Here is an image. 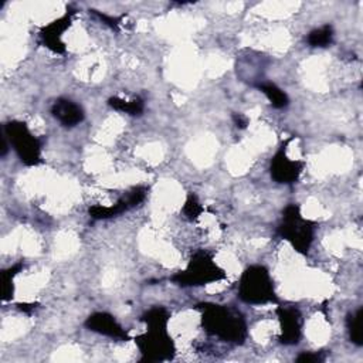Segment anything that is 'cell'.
Wrapping results in <instances>:
<instances>
[{
    "label": "cell",
    "instance_id": "obj_2",
    "mask_svg": "<svg viewBox=\"0 0 363 363\" xmlns=\"http://www.w3.org/2000/svg\"><path fill=\"white\" fill-rule=\"evenodd\" d=\"M201 325L204 330L224 342L242 345L247 339V323L242 313L228 305L203 303Z\"/></svg>",
    "mask_w": 363,
    "mask_h": 363
},
{
    "label": "cell",
    "instance_id": "obj_10",
    "mask_svg": "<svg viewBox=\"0 0 363 363\" xmlns=\"http://www.w3.org/2000/svg\"><path fill=\"white\" fill-rule=\"evenodd\" d=\"M85 326L99 335L109 336L118 340H129L128 332L121 326V323L108 312H95L89 315L85 320Z\"/></svg>",
    "mask_w": 363,
    "mask_h": 363
},
{
    "label": "cell",
    "instance_id": "obj_5",
    "mask_svg": "<svg viewBox=\"0 0 363 363\" xmlns=\"http://www.w3.org/2000/svg\"><path fill=\"white\" fill-rule=\"evenodd\" d=\"M281 238H285L301 254H308L315 233V224L302 217L299 206L288 204L282 211V220L277 230Z\"/></svg>",
    "mask_w": 363,
    "mask_h": 363
},
{
    "label": "cell",
    "instance_id": "obj_15",
    "mask_svg": "<svg viewBox=\"0 0 363 363\" xmlns=\"http://www.w3.org/2000/svg\"><path fill=\"white\" fill-rule=\"evenodd\" d=\"M108 105L111 108L116 109V111L126 112L132 116H139L145 111V102L139 96L133 98L132 101H126V99H122V98H118V96H111L108 99Z\"/></svg>",
    "mask_w": 363,
    "mask_h": 363
},
{
    "label": "cell",
    "instance_id": "obj_13",
    "mask_svg": "<svg viewBox=\"0 0 363 363\" xmlns=\"http://www.w3.org/2000/svg\"><path fill=\"white\" fill-rule=\"evenodd\" d=\"M257 88L269 99L271 105L277 109H284L289 104V98L284 89H281L278 85L274 82H267L261 81L257 84Z\"/></svg>",
    "mask_w": 363,
    "mask_h": 363
},
{
    "label": "cell",
    "instance_id": "obj_8",
    "mask_svg": "<svg viewBox=\"0 0 363 363\" xmlns=\"http://www.w3.org/2000/svg\"><path fill=\"white\" fill-rule=\"evenodd\" d=\"M289 140H285L284 145L278 149V152L274 155L269 163V173L271 177L281 184H292L295 183L302 170H303V162L301 160H292L286 155V145Z\"/></svg>",
    "mask_w": 363,
    "mask_h": 363
},
{
    "label": "cell",
    "instance_id": "obj_7",
    "mask_svg": "<svg viewBox=\"0 0 363 363\" xmlns=\"http://www.w3.org/2000/svg\"><path fill=\"white\" fill-rule=\"evenodd\" d=\"M146 194H147V189L145 186H136V187L130 189L129 191H126L113 206L95 204V206L89 207L88 213L95 220L112 218V217H116V216L128 211L129 208L139 206L146 199Z\"/></svg>",
    "mask_w": 363,
    "mask_h": 363
},
{
    "label": "cell",
    "instance_id": "obj_11",
    "mask_svg": "<svg viewBox=\"0 0 363 363\" xmlns=\"http://www.w3.org/2000/svg\"><path fill=\"white\" fill-rule=\"evenodd\" d=\"M71 16H72V11L65 13L62 17L54 20L52 23H50L40 31L43 44L57 54L65 52V44L62 41V34L71 26Z\"/></svg>",
    "mask_w": 363,
    "mask_h": 363
},
{
    "label": "cell",
    "instance_id": "obj_18",
    "mask_svg": "<svg viewBox=\"0 0 363 363\" xmlns=\"http://www.w3.org/2000/svg\"><path fill=\"white\" fill-rule=\"evenodd\" d=\"M203 211V207L197 199L196 194L190 193L186 203H184V207H183V213L184 216L189 218V220H196Z\"/></svg>",
    "mask_w": 363,
    "mask_h": 363
},
{
    "label": "cell",
    "instance_id": "obj_1",
    "mask_svg": "<svg viewBox=\"0 0 363 363\" xmlns=\"http://www.w3.org/2000/svg\"><path fill=\"white\" fill-rule=\"evenodd\" d=\"M142 322L146 323V332L135 337V343L142 353V362H164L174 356L176 347L172 336L167 332L170 313L163 306H153L142 315Z\"/></svg>",
    "mask_w": 363,
    "mask_h": 363
},
{
    "label": "cell",
    "instance_id": "obj_9",
    "mask_svg": "<svg viewBox=\"0 0 363 363\" xmlns=\"http://www.w3.org/2000/svg\"><path fill=\"white\" fill-rule=\"evenodd\" d=\"M279 319L281 335L279 342L284 345H296L302 336V315L298 308L292 305L279 306L277 309Z\"/></svg>",
    "mask_w": 363,
    "mask_h": 363
},
{
    "label": "cell",
    "instance_id": "obj_14",
    "mask_svg": "<svg viewBox=\"0 0 363 363\" xmlns=\"http://www.w3.org/2000/svg\"><path fill=\"white\" fill-rule=\"evenodd\" d=\"M363 308H357L354 312L347 315L346 326L349 332V339L352 343L362 346L363 345Z\"/></svg>",
    "mask_w": 363,
    "mask_h": 363
},
{
    "label": "cell",
    "instance_id": "obj_20",
    "mask_svg": "<svg viewBox=\"0 0 363 363\" xmlns=\"http://www.w3.org/2000/svg\"><path fill=\"white\" fill-rule=\"evenodd\" d=\"M233 122L238 129H245L248 125V118L244 113H233Z\"/></svg>",
    "mask_w": 363,
    "mask_h": 363
},
{
    "label": "cell",
    "instance_id": "obj_3",
    "mask_svg": "<svg viewBox=\"0 0 363 363\" xmlns=\"http://www.w3.org/2000/svg\"><path fill=\"white\" fill-rule=\"evenodd\" d=\"M238 296L242 302L250 305L277 302L274 281L268 269L262 265L248 267L240 278Z\"/></svg>",
    "mask_w": 363,
    "mask_h": 363
},
{
    "label": "cell",
    "instance_id": "obj_4",
    "mask_svg": "<svg viewBox=\"0 0 363 363\" xmlns=\"http://www.w3.org/2000/svg\"><path fill=\"white\" fill-rule=\"evenodd\" d=\"M225 278V272L216 264L211 254L204 250L196 251L187 267L172 277V281L180 286H201Z\"/></svg>",
    "mask_w": 363,
    "mask_h": 363
},
{
    "label": "cell",
    "instance_id": "obj_6",
    "mask_svg": "<svg viewBox=\"0 0 363 363\" xmlns=\"http://www.w3.org/2000/svg\"><path fill=\"white\" fill-rule=\"evenodd\" d=\"M3 135L13 146L21 163L26 166H37L41 159V142L35 138L28 126L21 121H10L3 125Z\"/></svg>",
    "mask_w": 363,
    "mask_h": 363
},
{
    "label": "cell",
    "instance_id": "obj_12",
    "mask_svg": "<svg viewBox=\"0 0 363 363\" xmlns=\"http://www.w3.org/2000/svg\"><path fill=\"white\" fill-rule=\"evenodd\" d=\"M51 113L62 126L67 128H72L81 123L85 116L82 108L68 98L55 99L51 106Z\"/></svg>",
    "mask_w": 363,
    "mask_h": 363
},
{
    "label": "cell",
    "instance_id": "obj_16",
    "mask_svg": "<svg viewBox=\"0 0 363 363\" xmlns=\"http://www.w3.org/2000/svg\"><path fill=\"white\" fill-rule=\"evenodd\" d=\"M332 40H333V28L330 24H325L319 28L312 30L306 37V41L311 47H328L332 44Z\"/></svg>",
    "mask_w": 363,
    "mask_h": 363
},
{
    "label": "cell",
    "instance_id": "obj_19",
    "mask_svg": "<svg viewBox=\"0 0 363 363\" xmlns=\"http://www.w3.org/2000/svg\"><path fill=\"white\" fill-rule=\"evenodd\" d=\"M325 357L320 352H303L296 357V362L299 363H316V362H323Z\"/></svg>",
    "mask_w": 363,
    "mask_h": 363
},
{
    "label": "cell",
    "instance_id": "obj_17",
    "mask_svg": "<svg viewBox=\"0 0 363 363\" xmlns=\"http://www.w3.org/2000/svg\"><path fill=\"white\" fill-rule=\"evenodd\" d=\"M21 268H23V264L18 262V264L10 267L9 269L3 271V274H1V277H3V301H9L10 298H13V292H14L13 278Z\"/></svg>",
    "mask_w": 363,
    "mask_h": 363
}]
</instances>
